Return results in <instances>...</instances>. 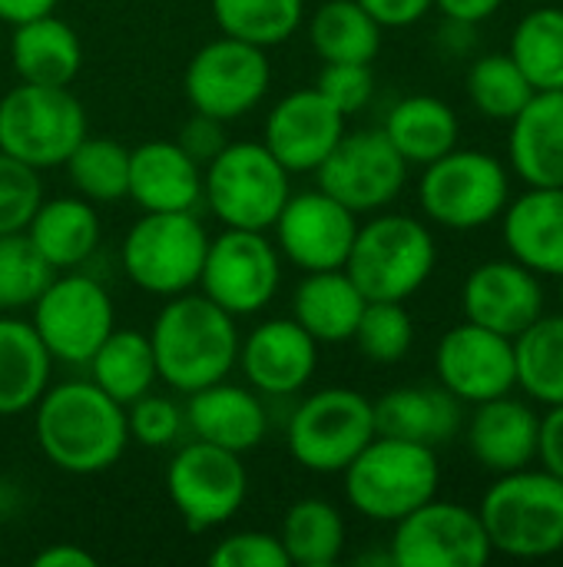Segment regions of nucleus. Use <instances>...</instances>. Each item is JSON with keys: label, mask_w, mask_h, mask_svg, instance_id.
Wrapping results in <instances>:
<instances>
[{"label": "nucleus", "mask_w": 563, "mask_h": 567, "mask_svg": "<svg viewBox=\"0 0 563 567\" xmlns=\"http://www.w3.org/2000/svg\"><path fill=\"white\" fill-rule=\"evenodd\" d=\"M438 385H445L465 405H478L518 389L514 339L484 326L461 322L448 329L435 349Z\"/></svg>", "instance_id": "a211bd4d"}, {"label": "nucleus", "mask_w": 563, "mask_h": 567, "mask_svg": "<svg viewBox=\"0 0 563 567\" xmlns=\"http://www.w3.org/2000/svg\"><path fill=\"white\" fill-rule=\"evenodd\" d=\"M166 488L186 528L209 532L226 525L242 508L249 475L236 452L196 439L173 455L166 468Z\"/></svg>", "instance_id": "ddd939ff"}, {"label": "nucleus", "mask_w": 563, "mask_h": 567, "mask_svg": "<svg viewBox=\"0 0 563 567\" xmlns=\"http://www.w3.org/2000/svg\"><path fill=\"white\" fill-rule=\"evenodd\" d=\"M202 196L226 229L265 233L292 196V173L265 143H226L222 153L206 163Z\"/></svg>", "instance_id": "423d86ee"}, {"label": "nucleus", "mask_w": 563, "mask_h": 567, "mask_svg": "<svg viewBox=\"0 0 563 567\" xmlns=\"http://www.w3.org/2000/svg\"><path fill=\"white\" fill-rule=\"evenodd\" d=\"M504 0H435V7L448 17V20H461V23H481L488 20Z\"/></svg>", "instance_id": "603ef678"}, {"label": "nucleus", "mask_w": 563, "mask_h": 567, "mask_svg": "<svg viewBox=\"0 0 563 567\" xmlns=\"http://www.w3.org/2000/svg\"><path fill=\"white\" fill-rule=\"evenodd\" d=\"M86 365H90V382L100 385L123 409L139 395H146L159 379L153 342L136 329H113Z\"/></svg>", "instance_id": "473e14b6"}, {"label": "nucleus", "mask_w": 563, "mask_h": 567, "mask_svg": "<svg viewBox=\"0 0 563 567\" xmlns=\"http://www.w3.org/2000/svg\"><path fill=\"white\" fill-rule=\"evenodd\" d=\"M345 120L315 86L292 90L269 110L262 143L292 176L315 173L342 140Z\"/></svg>", "instance_id": "6ab92c4d"}, {"label": "nucleus", "mask_w": 563, "mask_h": 567, "mask_svg": "<svg viewBox=\"0 0 563 567\" xmlns=\"http://www.w3.org/2000/svg\"><path fill=\"white\" fill-rule=\"evenodd\" d=\"M538 462L544 472L557 475L563 482V405H548V415H541Z\"/></svg>", "instance_id": "09e8293b"}, {"label": "nucleus", "mask_w": 563, "mask_h": 567, "mask_svg": "<svg viewBox=\"0 0 563 567\" xmlns=\"http://www.w3.org/2000/svg\"><path fill=\"white\" fill-rule=\"evenodd\" d=\"M508 159L528 186H563V90H538L511 120Z\"/></svg>", "instance_id": "a878e982"}, {"label": "nucleus", "mask_w": 563, "mask_h": 567, "mask_svg": "<svg viewBox=\"0 0 563 567\" xmlns=\"http://www.w3.org/2000/svg\"><path fill=\"white\" fill-rule=\"evenodd\" d=\"M561 306H563V276H561Z\"/></svg>", "instance_id": "6e6d98bb"}, {"label": "nucleus", "mask_w": 563, "mask_h": 567, "mask_svg": "<svg viewBox=\"0 0 563 567\" xmlns=\"http://www.w3.org/2000/svg\"><path fill=\"white\" fill-rule=\"evenodd\" d=\"M352 342L368 362L395 365L415 346V319L402 302H365Z\"/></svg>", "instance_id": "79ce46f5"}, {"label": "nucleus", "mask_w": 563, "mask_h": 567, "mask_svg": "<svg viewBox=\"0 0 563 567\" xmlns=\"http://www.w3.org/2000/svg\"><path fill=\"white\" fill-rule=\"evenodd\" d=\"M3 502H7V495H3V485H0V515H3Z\"/></svg>", "instance_id": "5fc2aeb1"}, {"label": "nucleus", "mask_w": 563, "mask_h": 567, "mask_svg": "<svg viewBox=\"0 0 563 567\" xmlns=\"http://www.w3.org/2000/svg\"><path fill=\"white\" fill-rule=\"evenodd\" d=\"M279 249L256 229H222L206 246L199 286L229 316H256L279 292Z\"/></svg>", "instance_id": "2eb2a0df"}, {"label": "nucleus", "mask_w": 563, "mask_h": 567, "mask_svg": "<svg viewBox=\"0 0 563 567\" xmlns=\"http://www.w3.org/2000/svg\"><path fill=\"white\" fill-rule=\"evenodd\" d=\"M421 209L445 229H481L511 203L508 166L484 150H448L431 159L418 183Z\"/></svg>", "instance_id": "0eeeda50"}, {"label": "nucleus", "mask_w": 563, "mask_h": 567, "mask_svg": "<svg viewBox=\"0 0 563 567\" xmlns=\"http://www.w3.org/2000/svg\"><path fill=\"white\" fill-rule=\"evenodd\" d=\"M461 306L468 322L518 339L538 316H544V286L541 276L518 259H491L465 279Z\"/></svg>", "instance_id": "aec40b11"}, {"label": "nucleus", "mask_w": 563, "mask_h": 567, "mask_svg": "<svg viewBox=\"0 0 563 567\" xmlns=\"http://www.w3.org/2000/svg\"><path fill=\"white\" fill-rule=\"evenodd\" d=\"M275 249L299 269H345L352 252L358 219L348 206L322 189H305L285 199L282 213L272 223Z\"/></svg>", "instance_id": "f3484780"}, {"label": "nucleus", "mask_w": 563, "mask_h": 567, "mask_svg": "<svg viewBox=\"0 0 563 567\" xmlns=\"http://www.w3.org/2000/svg\"><path fill=\"white\" fill-rule=\"evenodd\" d=\"M538 90L511 60V53L478 56L468 70V96L475 110L488 120H514Z\"/></svg>", "instance_id": "ea45409f"}, {"label": "nucleus", "mask_w": 563, "mask_h": 567, "mask_svg": "<svg viewBox=\"0 0 563 567\" xmlns=\"http://www.w3.org/2000/svg\"><path fill=\"white\" fill-rule=\"evenodd\" d=\"M33 409L37 445L66 475H100L126 452V409L93 382L46 385Z\"/></svg>", "instance_id": "f257e3e1"}, {"label": "nucleus", "mask_w": 563, "mask_h": 567, "mask_svg": "<svg viewBox=\"0 0 563 567\" xmlns=\"http://www.w3.org/2000/svg\"><path fill=\"white\" fill-rule=\"evenodd\" d=\"M60 0H0V20L7 23H23V20H33V17H43V13H53Z\"/></svg>", "instance_id": "864d4df0"}, {"label": "nucleus", "mask_w": 563, "mask_h": 567, "mask_svg": "<svg viewBox=\"0 0 563 567\" xmlns=\"http://www.w3.org/2000/svg\"><path fill=\"white\" fill-rule=\"evenodd\" d=\"M143 213H192L202 199V166L176 140L129 150V193Z\"/></svg>", "instance_id": "4be33fe9"}, {"label": "nucleus", "mask_w": 563, "mask_h": 567, "mask_svg": "<svg viewBox=\"0 0 563 567\" xmlns=\"http://www.w3.org/2000/svg\"><path fill=\"white\" fill-rule=\"evenodd\" d=\"M348 505L382 525L402 522L431 502L441 485V465L431 445L375 435L342 472Z\"/></svg>", "instance_id": "7ed1b4c3"}, {"label": "nucleus", "mask_w": 563, "mask_h": 567, "mask_svg": "<svg viewBox=\"0 0 563 567\" xmlns=\"http://www.w3.org/2000/svg\"><path fill=\"white\" fill-rule=\"evenodd\" d=\"M538 429L541 415L508 392L475 405L468 422V449L481 468L508 475L538 462Z\"/></svg>", "instance_id": "5701e85b"}, {"label": "nucleus", "mask_w": 563, "mask_h": 567, "mask_svg": "<svg viewBox=\"0 0 563 567\" xmlns=\"http://www.w3.org/2000/svg\"><path fill=\"white\" fill-rule=\"evenodd\" d=\"M53 355L23 319L0 316V415L30 412L50 385Z\"/></svg>", "instance_id": "7c9ffc66"}, {"label": "nucleus", "mask_w": 563, "mask_h": 567, "mask_svg": "<svg viewBox=\"0 0 563 567\" xmlns=\"http://www.w3.org/2000/svg\"><path fill=\"white\" fill-rule=\"evenodd\" d=\"M382 30L358 0H325L309 20V43L325 63H372L382 50Z\"/></svg>", "instance_id": "72a5a7b5"}, {"label": "nucleus", "mask_w": 563, "mask_h": 567, "mask_svg": "<svg viewBox=\"0 0 563 567\" xmlns=\"http://www.w3.org/2000/svg\"><path fill=\"white\" fill-rule=\"evenodd\" d=\"M149 342L159 379L186 395L222 382L239 362L236 316L216 306L206 292L169 296L153 322Z\"/></svg>", "instance_id": "f03ea898"}, {"label": "nucleus", "mask_w": 563, "mask_h": 567, "mask_svg": "<svg viewBox=\"0 0 563 567\" xmlns=\"http://www.w3.org/2000/svg\"><path fill=\"white\" fill-rule=\"evenodd\" d=\"M345 518L335 505L322 498L295 502L285 518L279 542L289 555V565L299 567H332L345 551Z\"/></svg>", "instance_id": "f704fd0d"}, {"label": "nucleus", "mask_w": 563, "mask_h": 567, "mask_svg": "<svg viewBox=\"0 0 563 567\" xmlns=\"http://www.w3.org/2000/svg\"><path fill=\"white\" fill-rule=\"evenodd\" d=\"M481 525L494 551L508 558H551L563 551V482L551 472L518 468L481 498Z\"/></svg>", "instance_id": "20e7f679"}, {"label": "nucleus", "mask_w": 563, "mask_h": 567, "mask_svg": "<svg viewBox=\"0 0 563 567\" xmlns=\"http://www.w3.org/2000/svg\"><path fill=\"white\" fill-rule=\"evenodd\" d=\"M435 262L431 229L415 216L385 213L358 226L345 272L368 302H405L431 279Z\"/></svg>", "instance_id": "39448f33"}, {"label": "nucleus", "mask_w": 563, "mask_h": 567, "mask_svg": "<svg viewBox=\"0 0 563 567\" xmlns=\"http://www.w3.org/2000/svg\"><path fill=\"white\" fill-rule=\"evenodd\" d=\"M43 203V186L33 166L0 153V236L23 233Z\"/></svg>", "instance_id": "37998d69"}, {"label": "nucleus", "mask_w": 563, "mask_h": 567, "mask_svg": "<svg viewBox=\"0 0 563 567\" xmlns=\"http://www.w3.org/2000/svg\"><path fill=\"white\" fill-rule=\"evenodd\" d=\"M183 409L166 399V395H139L136 402L126 405V429H129V439H136L139 445L146 449H166L179 439L183 432Z\"/></svg>", "instance_id": "c03bdc74"}, {"label": "nucleus", "mask_w": 563, "mask_h": 567, "mask_svg": "<svg viewBox=\"0 0 563 567\" xmlns=\"http://www.w3.org/2000/svg\"><path fill=\"white\" fill-rule=\"evenodd\" d=\"M504 246L538 276H563V186H528L504 206Z\"/></svg>", "instance_id": "b1692460"}, {"label": "nucleus", "mask_w": 563, "mask_h": 567, "mask_svg": "<svg viewBox=\"0 0 563 567\" xmlns=\"http://www.w3.org/2000/svg\"><path fill=\"white\" fill-rule=\"evenodd\" d=\"M212 567H289V555L279 535L269 532H239L222 538L209 551Z\"/></svg>", "instance_id": "49530a36"}, {"label": "nucleus", "mask_w": 563, "mask_h": 567, "mask_svg": "<svg viewBox=\"0 0 563 567\" xmlns=\"http://www.w3.org/2000/svg\"><path fill=\"white\" fill-rule=\"evenodd\" d=\"M209 236L192 213H143L123 246L126 279L149 296H179L199 286Z\"/></svg>", "instance_id": "1a4fd4ad"}, {"label": "nucleus", "mask_w": 563, "mask_h": 567, "mask_svg": "<svg viewBox=\"0 0 563 567\" xmlns=\"http://www.w3.org/2000/svg\"><path fill=\"white\" fill-rule=\"evenodd\" d=\"M382 27H411L418 23L435 0H358Z\"/></svg>", "instance_id": "8fccbe9b"}, {"label": "nucleus", "mask_w": 563, "mask_h": 567, "mask_svg": "<svg viewBox=\"0 0 563 567\" xmlns=\"http://www.w3.org/2000/svg\"><path fill=\"white\" fill-rule=\"evenodd\" d=\"M319 189L358 213H378L398 199L408 179V163L392 146L385 130L342 133L335 150L315 169Z\"/></svg>", "instance_id": "dca6fc26"}, {"label": "nucleus", "mask_w": 563, "mask_h": 567, "mask_svg": "<svg viewBox=\"0 0 563 567\" xmlns=\"http://www.w3.org/2000/svg\"><path fill=\"white\" fill-rule=\"evenodd\" d=\"M53 279V269L37 252L27 233L0 236V312H17L37 302Z\"/></svg>", "instance_id": "a19ab883"}, {"label": "nucleus", "mask_w": 563, "mask_h": 567, "mask_svg": "<svg viewBox=\"0 0 563 567\" xmlns=\"http://www.w3.org/2000/svg\"><path fill=\"white\" fill-rule=\"evenodd\" d=\"M388 555L395 567H484L494 548L475 508L431 498L395 522Z\"/></svg>", "instance_id": "4468645a"}, {"label": "nucleus", "mask_w": 563, "mask_h": 567, "mask_svg": "<svg viewBox=\"0 0 563 567\" xmlns=\"http://www.w3.org/2000/svg\"><path fill=\"white\" fill-rule=\"evenodd\" d=\"M186 422L199 442L229 449L236 455L256 449L269 432V412L262 399L252 389L229 385L226 379L189 395Z\"/></svg>", "instance_id": "393cba45"}, {"label": "nucleus", "mask_w": 563, "mask_h": 567, "mask_svg": "<svg viewBox=\"0 0 563 567\" xmlns=\"http://www.w3.org/2000/svg\"><path fill=\"white\" fill-rule=\"evenodd\" d=\"M511 60L534 90H563V10L541 7L521 17L511 33Z\"/></svg>", "instance_id": "4c0bfd02"}, {"label": "nucleus", "mask_w": 563, "mask_h": 567, "mask_svg": "<svg viewBox=\"0 0 563 567\" xmlns=\"http://www.w3.org/2000/svg\"><path fill=\"white\" fill-rule=\"evenodd\" d=\"M269 83H272V66L265 50L226 33L199 47L183 76L189 106L222 123L256 110L269 93Z\"/></svg>", "instance_id": "f8f14e48"}, {"label": "nucleus", "mask_w": 563, "mask_h": 567, "mask_svg": "<svg viewBox=\"0 0 563 567\" xmlns=\"http://www.w3.org/2000/svg\"><path fill=\"white\" fill-rule=\"evenodd\" d=\"M70 186L90 203H119L129 193V150L110 136H83L63 159Z\"/></svg>", "instance_id": "e433bc0d"}, {"label": "nucleus", "mask_w": 563, "mask_h": 567, "mask_svg": "<svg viewBox=\"0 0 563 567\" xmlns=\"http://www.w3.org/2000/svg\"><path fill=\"white\" fill-rule=\"evenodd\" d=\"M176 143H179L199 166H206V163L216 159V156L222 153V146L229 143L226 123L216 120V116H209V113H196V110H192V116L179 126Z\"/></svg>", "instance_id": "de8ad7c7"}, {"label": "nucleus", "mask_w": 563, "mask_h": 567, "mask_svg": "<svg viewBox=\"0 0 563 567\" xmlns=\"http://www.w3.org/2000/svg\"><path fill=\"white\" fill-rule=\"evenodd\" d=\"M382 130L408 166L411 163L428 166L431 159L455 150L458 136H461L458 113L445 100L428 96V93H415V96L398 100Z\"/></svg>", "instance_id": "2f4dec72"}, {"label": "nucleus", "mask_w": 563, "mask_h": 567, "mask_svg": "<svg viewBox=\"0 0 563 567\" xmlns=\"http://www.w3.org/2000/svg\"><path fill=\"white\" fill-rule=\"evenodd\" d=\"M53 272L76 269L100 246V216L83 196L43 199L23 229Z\"/></svg>", "instance_id": "c756f323"}, {"label": "nucleus", "mask_w": 563, "mask_h": 567, "mask_svg": "<svg viewBox=\"0 0 563 567\" xmlns=\"http://www.w3.org/2000/svg\"><path fill=\"white\" fill-rule=\"evenodd\" d=\"M239 362L256 392L285 399L312 382L319 342L295 319H269L239 342Z\"/></svg>", "instance_id": "412c9836"}, {"label": "nucleus", "mask_w": 563, "mask_h": 567, "mask_svg": "<svg viewBox=\"0 0 563 567\" xmlns=\"http://www.w3.org/2000/svg\"><path fill=\"white\" fill-rule=\"evenodd\" d=\"M375 405V432L388 439L421 442V445H445L451 442L461 425V399H455L445 385H408L392 389Z\"/></svg>", "instance_id": "bb28decb"}, {"label": "nucleus", "mask_w": 563, "mask_h": 567, "mask_svg": "<svg viewBox=\"0 0 563 567\" xmlns=\"http://www.w3.org/2000/svg\"><path fill=\"white\" fill-rule=\"evenodd\" d=\"M212 17L226 37L269 50L299 30L305 0H212Z\"/></svg>", "instance_id": "58836bf2"}, {"label": "nucleus", "mask_w": 563, "mask_h": 567, "mask_svg": "<svg viewBox=\"0 0 563 567\" xmlns=\"http://www.w3.org/2000/svg\"><path fill=\"white\" fill-rule=\"evenodd\" d=\"M375 405L355 389L309 395L289 422L292 458L315 475H338L375 439Z\"/></svg>", "instance_id": "9d476101"}, {"label": "nucleus", "mask_w": 563, "mask_h": 567, "mask_svg": "<svg viewBox=\"0 0 563 567\" xmlns=\"http://www.w3.org/2000/svg\"><path fill=\"white\" fill-rule=\"evenodd\" d=\"M10 60L23 83L70 86L83 66V43L66 20L43 13L13 27Z\"/></svg>", "instance_id": "cd10ccee"}, {"label": "nucleus", "mask_w": 563, "mask_h": 567, "mask_svg": "<svg viewBox=\"0 0 563 567\" xmlns=\"http://www.w3.org/2000/svg\"><path fill=\"white\" fill-rule=\"evenodd\" d=\"M86 133V110L66 86L20 80L0 96V153L33 169L60 166Z\"/></svg>", "instance_id": "6e6552de"}, {"label": "nucleus", "mask_w": 563, "mask_h": 567, "mask_svg": "<svg viewBox=\"0 0 563 567\" xmlns=\"http://www.w3.org/2000/svg\"><path fill=\"white\" fill-rule=\"evenodd\" d=\"M315 90L342 113V116H355L362 113L372 96H375V73L372 63H325Z\"/></svg>", "instance_id": "a18cd8bd"}, {"label": "nucleus", "mask_w": 563, "mask_h": 567, "mask_svg": "<svg viewBox=\"0 0 563 567\" xmlns=\"http://www.w3.org/2000/svg\"><path fill=\"white\" fill-rule=\"evenodd\" d=\"M518 385L541 405H563V312L538 316L514 339Z\"/></svg>", "instance_id": "c9c22d12"}, {"label": "nucleus", "mask_w": 563, "mask_h": 567, "mask_svg": "<svg viewBox=\"0 0 563 567\" xmlns=\"http://www.w3.org/2000/svg\"><path fill=\"white\" fill-rule=\"evenodd\" d=\"M33 565L37 567H96V558H93L86 548L73 545V542H60V545L43 548V551L33 558Z\"/></svg>", "instance_id": "3c124183"}, {"label": "nucleus", "mask_w": 563, "mask_h": 567, "mask_svg": "<svg viewBox=\"0 0 563 567\" xmlns=\"http://www.w3.org/2000/svg\"><path fill=\"white\" fill-rule=\"evenodd\" d=\"M362 289L352 282L345 269H319L305 272L292 296V319L315 339V342H348L365 309Z\"/></svg>", "instance_id": "c85d7f7f"}, {"label": "nucleus", "mask_w": 563, "mask_h": 567, "mask_svg": "<svg viewBox=\"0 0 563 567\" xmlns=\"http://www.w3.org/2000/svg\"><path fill=\"white\" fill-rule=\"evenodd\" d=\"M110 292L80 272L53 276L33 302V329L46 352L66 365H86L100 342L116 329Z\"/></svg>", "instance_id": "9b49d317"}]
</instances>
